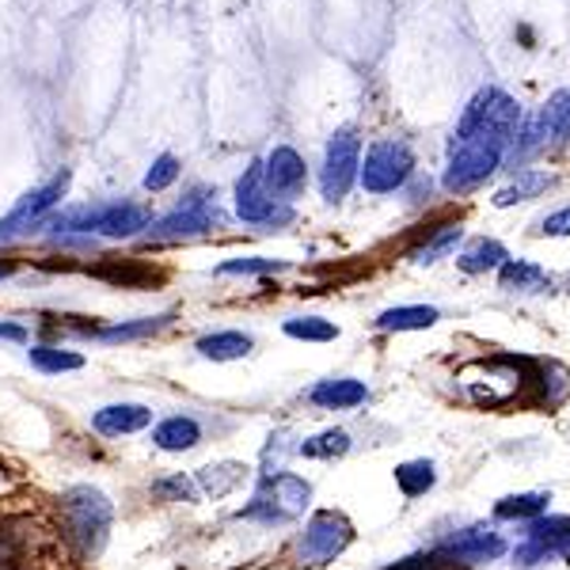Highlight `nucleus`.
I'll return each instance as SVG.
<instances>
[{"instance_id":"obj_1","label":"nucleus","mask_w":570,"mask_h":570,"mask_svg":"<svg viewBox=\"0 0 570 570\" xmlns=\"http://www.w3.org/2000/svg\"><path fill=\"white\" fill-rule=\"evenodd\" d=\"M153 214L141 202H88V206H66L58 209L46 228L58 236H104V240H134L149 233Z\"/></svg>"},{"instance_id":"obj_2","label":"nucleus","mask_w":570,"mask_h":570,"mask_svg":"<svg viewBox=\"0 0 570 570\" xmlns=\"http://www.w3.org/2000/svg\"><path fill=\"white\" fill-rule=\"evenodd\" d=\"M61 521H66V537L85 559H96L107 548L110 525H115V502L107 499L99 487L80 483L61 494Z\"/></svg>"},{"instance_id":"obj_3","label":"nucleus","mask_w":570,"mask_h":570,"mask_svg":"<svg viewBox=\"0 0 570 570\" xmlns=\"http://www.w3.org/2000/svg\"><path fill=\"white\" fill-rule=\"evenodd\" d=\"M505 153H510V145L494 141V137H453L441 187L449 195H468V190H475L480 183H487V176H494L502 168Z\"/></svg>"},{"instance_id":"obj_4","label":"nucleus","mask_w":570,"mask_h":570,"mask_svg":"<svg viewBox=\"0 0 570 570\" xmlns=\"http://www.w3.org/2000/svg\"><path fill=\"white\" fill-rule=\"evenodd\" d=\"M312 502V483L301 480L297 472H278V475H259L252 502L240 510L244 521H263V525H282L308 510Z\"/></svg>"},{"instance_id":"obj_5","label":"nucleus","mask_w":570,"mask_h":570,"mask_svg":"<svg viewBox=\"0 0 570 570\" xmlns=\"http://www.w3.org/2000/svg\"><path fill=\"white\" fill-rule=\"evenodd\" d=\"M225 209L217 206V190L195 187L187 198L179 202L171 214H164L160 220L149 225V240L156 244H176V240H195V236L217 233L225 228Z\"/></svg>"},{"instance_id":"obj_6","label":"nucleus","mask_w":570,"mask_h":570,"mask_svg":"<svg viewBox=\"0 0 570 570\" xmlns=\"http://www.w3.org/2000/svg\"><path fill=\"white\" fill-rule=\"evenodd\" d=\"M521 126V107L502 88H480L468 99L461 122H456L453 137H494V141H513Z\"/></svg>"},{"instance_id":"obj_7","label":"nucleus","mask_w":570,"mask_h":570,"mask_svg":"<svg viewBox=\"0 0 570 570\" xmlns=\"http://www.w3.org/2000/svg\"><path fill=\"white\" fill-rule=\"evenodd\" d=\"M69 183H72V171L61 168L58 176H50L35 190H27L12 206V214L0 217V244H12V240H20V236L35 233V228H46V220L58 214L61 198L69 195Z\"/></svg>"},{"instance_id":"obj_8","label":"nucleus","mask_w":570,"mask_h":570,"mask_svg":"<svg viewBox=\"0 0 570 570\" xmlns=\"http://www.w3.org/2000/svg\"><path fill=\"white\" fill-rule=\"evenodd\" d=\"M411 176H415V153H411V145L400 141V137H376L370 149H365L357 183L370 195H395V190L407 187Z\"/></svg>"},{"instance_id":"obj_9","label":"nucleus","mask_w":570,"mask_h":570,"mask_svg":"<svg viewBox=\"0 0 570 570\" xmlns=\"http://www.w3.org/2000/svg\"><path fill=\"white\" fill-rule=\"evenodd\" d=\"M236 217L244 220V225H255V228H285L293 225V206L282 198H274L271 190H266L263 183V160H255L252 168H244V176L236 179Z\"/></svg>"},{"instance_id":"obj_10","label":"nucleus","mask_w":570,"mask_h":570,"mask_svg":"<svg viewBox=\"0 0 570 570\" xmlns=\"http://www.w3.org/2000/svg\"><path fill=\"white\" fill-rule=\"evenodd\" d=\"M354 544V525L338 510H316L297 537V559L308 567H324Z\"/></svg>"},{"instance_id":"obj_11","label":"nucleus","mask_w":570,"mask_h":570,"mask_svg":"<svg viewBox=\"0 0 570 570\" xmlns=\"http://www.w3.org/2000/svg\"><path fill=\"white\" fill-rule=\"evenodd\" d=\"M362 171V137L354 126L331 134L327 149H324V168H320V195L327 202H343L351 195V187L357 183Z\"/></svg>"},{"instance_id":"obj_12","label":"nucleus","mask_w":570,"mask_h":570,"mask_svg":"<svg viewBox=\"0 0 570 570\" xmlns=\"http://www.w3.org/2000/svg\"><path fill=\"white\" fill-rule=\"evenodd\" d=\"M505 551V540L499 537L494 529L487 525H472V529H461L453 537H445L441 544L434 548V559L438 563H464V567H475V563H491Z\"/></svg>"},{"instance_id":"obj_13","label":"nucleus","mask_w":570,"mask_h":570,"mask_svg":"<svg viewBox=\"0 0 570 570\" xmlns=\"http://www.w3.org/2000/svg\"><path fill=\"white\" fill-rule=\"evenodd\" d=\"M551 556L570 559V518H537L529 525L525 540L513 548V559L521 567H537Z\"/></svg>"},{"instance_id":"obj_14","label":"nucleus","mask_w":570,"mask_h":570,"mask_svg":"<svg viewBox=\"0 0 570 570\" xmlns=\"http://www.w3.org/2000/svg\"><path fill=\"white\" fill-rule=\"evenodd\" d=\"M176 324V312H160V316H137V320H110V324H72L77 335L91 338L104 346H126V343H145V338L160 335L164 327Z\"/></svg>"},{"instance_id":"obj_15","label":"nucleus","mask_w":570,"mask_h":570,"mask_svg":"<svg viewBox=\"0 0 570 570\" xmlns=\"http://www.w3.org/2000/svg\"><path fill=\"white\" fill-rule=\"evenodd\" d=\"M263 183L274 198H282L293 206V202L305 195V187H308V168H305V160H301V153L289 149V145H278V149L266 153Z\"/></svg>"},{"instance_id":"obj_16","label":"nucleus","mask_w":570,"mask_h":570,"mask_svg":"<svg viewBox=\"0 0 570 570\" xmlns=\"http://www.w3.org/2000/svg\"><path fill=\"white\" fill-rule=\"evenodd\" d=\"M91 430L99 438H130V434H141V430H153V407L145 403H107L91 415Z\"/></svg>"},{"instance_id":"obj_17","label":"nucleus","mask_w":570,"mask_h":570,"mask_svg":"<svg viewBox=\"0 0 570 570\" xmlns=\"http://www.w3.org/2000/svg\"><path fill=\"white\" fill-rule=\"evenodd\" d=\"M365 400H370V384L354 381V376H327L308 389V403L320 411H354Z\"/></svg>"},{"instance_id":"obj_18","label":"nucleus","mask_w":570,"mask_h":570,"mask_svg":"<svg viewBox=\"0 0 570 570\" xmlns=\"http://www.w3.org/2000/svg\"><path fill=\"white\" fill-rule=\"evenodd\" d=\"M149 441L160 453H190L195 445H202V422L195 415H168L153 426Z\"/></svg>"},{"instance_id":"obj_19","label":"nucleus","mask_w":570,"mask_h":570,"mask_svg":"<svg viewBox=\"0 0 570 570\" xmlns=\"http://www.w3.org/2000/svg\"><path fill=\"white\" fill-rule=\"evenodd\" d=\"M247 480H252V468L240 461H217V464H206L195 472L202 499H225V494L240 491Z\"/></svg>"},{"instance_id":"obj_20","label":"nucleus","mask_w":570,"mask_h":570,"mask_svg":"<svg viewBox=\"0 0 570 570\" xmlns=\"http://www.w3.org/2000/svg\"><path fill=\"white\" fill-rule=\"evenodd\" d=\"M252 346L255 338L247 331H209L195 343V351L206 362H240V357L252 354Z\"/></svg>"},{"instance_id":"obj_21","label":"nucleus","mask_w":570,"mask_h":570,"mask_svg":"<svg viewBox=\"0 0 570 570\" xmlns=\"http://www.w3.org/2000/svg\"><path fill=\"white\" fill-rule=\"evenodd\" d=\"M499 289L505 293H548L551 274L529 259H505L499 266Z\"/></svg>"},{"instance_id":"obj_22","label":"nucleus","mask_w":570,"mask_h":570,"mask_svg":"<svg viewBox=\"0 0 570 570\" xmlns=\"http://www.w3.org/2000/svg\"><path fill=\"white\" fill-rule=\"evenodd\" d=\"M441 320V312L434 305H400V308H384L376 316V331L384 335H403V331H426Z\"/></svg>"},{"instance_id":"obj_23","label":"nucleus","mask_w":570,"mask_h":570,"mask_svg":"<svg viewBox=\"0 0 570 570\" xmlns=\"http://www.w3.org/2000/svg\"><path fill=\"white\" fill-rule=\"evenodd\" d=\"M27 362L31 370H39L46 376H61V373H80L85 370V354L69 351V346H53V343H35L27 351Z\"/></svg>"},{"instance_id":"obj_24","label":"nucleus","mask_w":570,"mask_h":570,"mask_svg":"<svg viewBox=\"0 0 570 570\" xmlns=\"http://www.w3.org/2000/svg\"><path fill=\"white\" fill-rule=\"evenodd\" d=\"M551 171H532V168H525V171H518V179H510L505 183L502 190H494V206L499 209H510V206H518V202H529V198H537V195H544V190L551 187Z\"/></svg>"},{"instance_id":"obj_25","label":"nucleus","mask_w":570,"mask_h":570,"mask_svg":"<svg viewBox=\"0 0 570 570\" xmlns=\"http://www.w3.org/2000/svg\"><path fill=\"white\" fill-rule=\"evenodd\" d=\"M461 240H464V225H461V220H445V225H438L434 233H430L426 240H422L415 252H411V259H415L419 266L438 263V259H445V255H453Z\"/></svg>"},{"instance_id":"obj_26","label":"nucleus","mask_w":570,"mask_h":570,"mask_svg":"<svg viewBox=\"0 0 570 570\" xmlns=\"http://www.w3.org/2000/svg\"><path fill=\"white\" fill-rule=\"evenodd\" d=\"M505 259H510V252H505L499 240L475 236V240L456 255V266H461L464 274H487V271H499Z\"/></svg>"},{"instance_id":"obj_27","label":"nucleus","mask_w":570,"mask_h":570,"mask_svg":"<svg viewBox=\"0 0 570 570\" xmlns=\"http://www.w3.org/2000/svg\"><path fill=\"white\" fill-rule=\"evenodd\" d=\"M297 453L305 461H338V456L351 453V434L343 426H331V430H320V434L305 438L297 445Z\"/></svg>"},{"instance_id":"obj_28","label":"nucleus","mask_w":570,"mask_h":570,"mask_svg":"<svg viewBox=\"0 0 570 570\" xmlns=\"http://www.w3.org/2000/svg\"><path fill=\"white\" fill-rule=\"evenodd\" d=\"M548 494L529 491V494H505V499L494 502V518L499 521H537L548 513Z\"/></svg>"},{"instance_id":"obj_29","label":"nucleus","mask_w":570,"mask_h":570,"mask_svg":"<svg viewBox=\"0 0 570 570\" xmlns=\"http://www.w3.org/2000/svg\"><path fill=\"white\" fill-rule=\"evenodd\" d=\"M548 141H570V88H559L548 96V104L537 110Z\"/></svg>"},{"instance_id":"obj_30","label":"nucleus","mask_w":570,"mask_h":570,"mask_svg":"<svg viewBox=\"0 0 570 570\" xmlns=\"http://www.w3.org/2000/svg\"><path fill=\"white\" fill-rule=\"evenodd\" d=\"M434 483H438L434 461H407L395 468V487H400L403 499H422L426 491H434Z\"/></svg>"},{"instance_id":"obj_31","label":"nucleus","mask_w":570,"mask_h":570,"mask_svg":"<svg viewBox=\"0 0 570 570\" xmlns=\"http://www.w3.org/2000/svg\"><path fill=\"white\" fill-rule=\"evenodd\" d=\"M282 331L289 338H297V343H335V338L343 335L338 324H331L324 316H289L282 324Z\"/></svg>"},{"instance_id":"obj_32","label":"nucleus","mask_w":570,"mask_h":570,"mask_svg":"<svg viewBox=\"0 0 570 570\" xmlns=\"http://www.w3.org/2000/svg\"><path fill=\"white\" fill-rule=\"evenodd\" d=\"M285 259H263V255H240V259H225L217 266V278H263V274H282Z\"/></svg>"},{"instance_id":"obj_33","label":"nucleus","mask_w":570,"mask_h":570,"mask_svg":"<svg viewBox=\"0 0 570 570\" xmlns=\"http://www.w3.org/2000/svg\"><path fill=\"white\" fill-rule=\"evenodd\" d=\"M153 494H156V499H164V502H198L202 499L195 475H183V472L164 475V480H153Z\"/></svg>"},{"instance_id":"obj_34","label":"nucleus","mask_w":570,"mask_h":570,"mask_svg":"<svg viewBox=\"0 0 570 570\" xmlns=\"http://www.w3.org/2000/svg\"><path fill=\"white\" fill-rule=\"evenodd\" d=\"M179 176H183L179 156L160 153V156H156V160L149 164V171H145V190H149V195H160V190H168Z\"/></svg>"},{"instance_id":"obj_35","label":"nucleus","mask_w":570,"mask_h":570,"mask_svg":"<svg viewBox=\"0 0 570 570\" xmlns=\"http://www.w3.org/2000/svg\"><path fill=\"white\" fill-rule=\"evenodd\" d=\"M99 278H115V282H137V278H153L149 271H141V266H134V263H107V266H99Z\"/></svg>"},{"instance_id":"obj_36","label":"nucleus","mask_w":570,"mask_h":570,"mask_svg":"<svg viewBox=\"0 0 570 570\" xmlns=\"http://www.w3.org/2000/svg\"><path fill=\"white\" fill-rule=\"evenodd\" d=\"M540 236H570V206L556 209V214H548L544 220L537 225Z\"/></svg>"},{"instance_id":"obj_37","label":"nucleus","mask_w":570,"mask_h":570,"mask_svg":"<svg viewBox=\"0 0 570 570\" xmlns=\"http://www.w3.org/2000/svg\"><path fill=\"white\" fill-rule=\"evenodd\" d=\"M0 343L27 346V343H31V331H27L20 320H0Z\"/></svg>"},{"instance_id":"obj_38","label":"nucleus","mask_w":570,"mask_h":570,"mask_svg":"<svg viewBox=\"0 0 570 570\" xmlns=\"http://www.w3.org/2000/svg\"><path fill=\"white\" fill-rule=\"evenodd\" d=\"M12 274H16V263H12V259H4V263H0V282H4V278H12Z\"/></svg>"}]
</instances>
